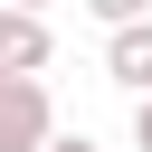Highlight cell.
Wrapping results in <instances>:
<instances>
[{"mask_svg": "<svg viewBox=\"0 0 152 152\" xmlns=\"http://www.w3.org/2000/svg\"><path fill=\"white\" fill-rule=\"evenodd\" d=\"M48 57H57L48 10H10V0H0V76H38Z\"/></svg>", "mask_w": 152, "mask_h": 152, "instance_id": "7a4b0ae2", "label": "cell"}, {"mask_svg": "<svg viewBox=\"0 0 152 152\" xmlns=\"http://www.w3.org/2000/svg\"><path fill=\"white\" fill-rule=\"evenodd\" d=\"M86 10H95L104 28H124V19H152V0H86Z\"/></svg>", "mask_w": 152, "mask_h": 152, "instance_id": "277c9868", "label": "cell"}, {"mask_svg": "<svg viewBox=\"0 0 152 152\" xmlns=\"http://www.w3.org/2000/svg\"><path fill=\"white\" fill-rule=\"evenodd\" d=\"M38 152H104V142H86V133H48Z\"/></svg>", "mask_w": 152, "mask_h": 152, "instance_id": "5b68a950", "label": "cell"}, {"mask_svg": "<svg viewBox=\"0 0 152 152\" xmlns=\"http://www.w3.org/2000/svg\"><path fill=\"white\" fill-rule=\"evenodd\" d=\"M48 133H57L48 76H0V152H38Z\"/></svg>", "mask_w": 152, "mask_h": 152, "instance_id": "6da1fadb", "label": "cell"}, {"mask_svg": "<svg viewBox=\"0 0 152 152\" xmlns=\"http://www.w3.org/2000/svg\"><path fill=\"white\" fill-rule=\"evenodd\" d=\"M10 10H48V0H10Z\"/></svg>", "mask_w": 152, "mask_h": 152, "instance_id": "52a82bcc", "label": "cell"}, {"mask_svg": "<svg viewBox=\"0 0 152 152\" xmlns=\"http://www.w3.org/2000/svg\"><path fill=\"white\" fill-rule=\"evenodd\" d=\"M133 152H152V95L133 104Z\"/></svg>", "mask_w": 152, "mask_h": 152, "instance_id": "8992f818", "label": "cell"}, {"mask_svg": "<svg viewBox=\"0 0 152 152\" xmlns=\"http://www.w3.org/2000/svg\"><path fill=\"white\" fill-rule=\"evenodd\" d=\"M104 76H114V86H133V95H152V19L104 28Z\"/></svg>", "mask_w": 152, "mask_h": 152, "instance_id": "3957f363", "label": "cell"}]
</instances>
